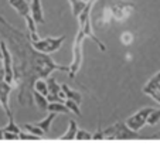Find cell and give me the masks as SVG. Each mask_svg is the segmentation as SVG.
Returning a JSON list of instances; mask_svg holds the SVG:
<instances>
[{"label":"cell","instance_id":"obj_1","mask_svg":"<svg viewBox=\"0 0 160 150\" xmlns=\"http://www.w3.org/2000/svg\"><path fill=\"white\" fill-rule=\"evenodd\" d=\"M0 34L13 58V85L17 87V101L23 106L33 105V87L38 78H48L54 71L68 72V67L55 62L50 54L37 51L28 34L20 31L0 16Z\"/></svg>","mask_w":160,"mask_h":150},{"label":"cell","instance_id":"obj_2","mask_svg":"<svg viewBox=\"0 0 160 150\" xmlns=\"http://www.w3.org/2000/svg\"><path fill=\"white\" fill-rule=\"evenodd\" d=\"M103 140H140V139H152V136H143L136 130L126 126L125 122H116L112 126L102 129Z\"/></svg>","mask_w":160,"mask_h":150},{"label":"cell","instance_id":"obj_3","mask_svg":"<svg viewBox=\"0 0 160 150\" xmlns=\"http://www.w3.org/2000/svg\"><path fill=\"white\" fill-rule=\"evenodd\" d=\"M97 4V0H87V4L84 6V9L81 10L77 18H78V23H79V28L78 30L84 34L85 37L91 38L94 42H97V45L99 47L101 51H106V47L99 38L94 34V28H92V24H91V12L94 9V6Z\"/></svg>","mask_w":160,"mask_h":150},{"label":"cell","instance_id":"obj_4","mask_svg":"<svg viewBox=\"0 0 160 150\" xmlns=\"http://www.w3.org/2000/svg\"><path fill=\"white\" fill-rule=\"evenodd\" d=\"M133 7H135V4L130 3V2H123V0L113 2V3L109 4L103 10L102 16H101V20L98 23L103 24V23H109L111 20L122 21L130 16V13L133 12Z\"/></svg>","mask_w":160,"mask_h":150},{"label":"cell","instance_id":"obj_5","mask_svg":"<svg viewBox=\"0 0 160 150\" xmlns=\"http://www.w3.org/2000/svg\"><path fill=\"white\" fill-rule=\"evenodd\" d=\"M85 38H87V37L78 30L75 40H74V44H72V62L68 67V72H67V74L70 75L71 79H75V74L79 71V68H81V65H82V60H84L82 45H84Z\"/></svg>","mask_w":160,"mask_h":150},{"label":"cell","instance_id":"obj_6","mask_svg":"<svg viewBox=\"0 0 160 150\" xmlns=\"http://www.w3.org/2000/svg\"><path fill=\"white\" fill-rule=\"evenodd\" d=\"M67 37L61 36V37H45V38H38L31 41L33 47L36 48L37 51L44 52V54H52V52L58 51L61 48V45L64 44Z\"/></svg>","mask_w":160,"mask_h":150},{"label":"cell","instance_id":"obj_7","mask_svg":"<svg viewBox=\"0 0 160 150\" xmlns=\"http://www.w3.org/2000/svg\"><path fill=\"white\" fill-rule=\"evenodd\" d=\"M0 50H2V62H3V68H2V75H3L4 81L13 84V58L10 54L9 48L6 45V41L2 40L0 41Z\"/></svg>","mask_w":160,"mask_h":150},{"label":"cell","instance_id":"obj_8","mask_svg":"<svg viewBox=\"0 0 160 150\" xmlns=\"http://www.w3.org/2000/svg\"><path fill=\"white\" fill-rule=\"evenodd\" d=\"M152 111H153V108H142L140 111H138L136 113H133L132 116H129L126 120H125L126 126L130 128L132 130L139 132V130L146 125L148 116H149V113H150Z\"/></svg>","mask_w":160,"mask_h":150},{"label":"cell","instance_id":"obj_9","mask_svg":"<svg viewBox=\"0 0 160 150\" xmlns=\"http://www.w3.org/2000/svg\"><path fill=\"white\" fill-rule=\"evenodd\" d=\"M14 85L10 82L4 81L3 75L0 72V106L3 108L6 115H12V109H10V93H12Z\"/></svg>","mask_w":160,"mask_h":150},{"label":"cell","instance_id":"obj_10","mask_svg":"<svg viewBox=\"0 0 160 150\" xmlns=\"http://www.w3.org/2000/svg\"><path fill=\"white\" fill-rule=\"evenodd\" d=\"M142 92L149 95L150 98H153L157 103H160V71L156 72V74L146 82Z\"/></svg>","mask_w":160,"mask_h":150},{"label":"cell","instance_id":"obj_11","mask_svg":"<svg viewBox=\"0 0 160 150\" xmlns=\"http://www.w3.org/2000/svg\"><path fill=\"white\" fill-rule=\"evenodd\" d=\"M9 4L21 16V17H28L31 16L30 13V4L27 0H9Z\"/></svg>","mask_w":160,"mask_h":150},{"label":"cell","instance_id":"obj_12","mask_svg":"<svg viewBox=\"0 0 160 150\" xmlns=\"http://www.w3.org/2000/svg\"><path fill=\"white\" fill-rule=\"evenodd\" d=\"M30 13H31V17L34 18V21H36V23H40V24L44 23V13H42L41 0H31V3H30Z\"/></svg>","mask_w":160,"mask_h":150},{"label":"cell","instance_id":"obj_13","mask_svg":"<svg viewBox=\"0 0 160 150\" xmlns=\"http://www.w3.org/2000/svg\"><path fill=\"white\" fill-rule=\"evenodd\" d=\"M57 115L58 113H55V112H50L44 119L40 120V122H36L34 125H36L37 128H40L44 135H48V133L51 132V125H52V122H54V119L57 118Z\"/></svg>","mask_w":160,"mask_h":150},{"label":"cell","instance_id":"obj_14","mask_svg":"<svg viewBox=\"0 0 160 150\" xmlns=\"http://www.w3.org/2000/svg\"><path fill=\"white\" fill-rule=\"evenodd\" d=\"M77 130H78V126H77V122L74 119H70L68 120V129L64 135H61L60 140H74L75 139V135H77Z\"/></svg>","mask_w":160,"mask_h":150},{"label":"cell","instance_id":"obj_15","mask_svg":"<svg viewBox=\"0 0 160 150\" xmlns=\"http://www.w3.org/2000/svg\"><path fill=\"white\" fill-rule=\"evenodd\" d=\"M61 91H62L64 96H65V99H72V101H75L77 103H81L82 101V95L79 92H77V91L71 89L70 87L67 84H62L61 85Z\"/></svg>","mask_w":160,"mask_h":150},{"label":"cell","instance_id":"obj_16","mask_svg":"<svg viewBox=\"0 0 160 150\" xmlns=\"http://www.w3.org/2000/svg\"><path fill=\"white\" fill-rule=\"evenodd\" d=\"M33 102L38 106L41 111H47V106H48V101L44 95H41L37 91H33Z\"/></svg>","mask_w":160,"mask_h":150},{"label":"cell","instance_id":"obj_17","mask_svg":"<svg viewBox=\"0 0 160 150\" xmlns=\"http://www.w3.org/2000/svg\"><path fill=\"white\" fill-rule=\"evenodd\" d=\"M47 111L55 113H70V109L64 105V102H48Z\"/></svg>","mask_w":160,"mask_h":150},{"label":"cell","instance_id":"obj_18","mask_svg":"<svg viewBox=\"0 0 160 150\" xmlns=\"http://www.w3.org/2000/svg\"><path fill=\"white\" fill-rule=\"evenodd\" d=\"M70 2V6H71V12H72L74 17L81 13V10L84 9V6L87 4V0H68Z\"/></svg>","mask_w":160,"mask_h":150},{"label":"cell","instance_id":"obj_19","mask_svg":"<svg viewBox=\"0 0 160 150\" xmlns=\"http://www.w3.org/2000/svg\"><path fill=\"white\" fill-rule=\"evenodd\" d=\"M9 123H7V126H4L3 128V132H13V133H20L21 132V129L16 125V122H14V116H13V113L12 115H9Z\"/></svg>","mask_w":160,"mask_h":150},{"label":"cell","instance_id":"obj_20","mask_svg":"<svg viewBox=\"0 0 160 150\" xmlns=\"http://www.w3.org/2000/svg\"><path fill=\"white\" fill-rule=\"evenodd\" d=\"M33 91H37V92H40L41 95L47 96V93H48V89H47V82L42 81V78H38L36 82H34Z\"/></svg>","mask_w":160,"mask_h":150},{"label":"cell","instance_id":"obj_21","mask_svg":"<svg viewBox=\"0 0 160 150\" xmlns=\"http://www.w3.org/2000/svg\"><path fill=\"white\" fill-rule=\"evenodd\" d=\"M64 105H65L67 108L70 109V112H74L77 116H81V109H79V103H77L75 101H72V99H67L65 102H64Z\"/></svg>","mask_w":160,"mask_h":150},{"label":"cell","instance_id":"obj_22","mask_svg":"<svg viewBox=\"0 0 160 150\" xmlns=\"http://www.w3.org/2000/svg\"><path fill=\"white\" fill-rule=\"evenodd\" d=\"M160 122V109H153V111L149 113L148 116V120H146V123H149V125H157V123Z\"/></svg>","mask_w":160,"mask_h":150},{"label":"cell","instance_id":"obj_23","mask_svg":"<svg viewBox=\"0 0 160 150\" xmlns=\"http://www.w3.org/2000/svg\"><path fill=\"white\" fill-rule=\"evenodd\" d=\"M24 129L27 130V132L33 133V135L38 136V138H42V136H44V133H42V130L40 129V128H37L36 125H34V123H26V125H24Z\"/></svg>","mask_w":160,"mask_h":150},{"label":"cell","instance_id":"obj_24","mask_svg":"<svg viewBox=\"0 0 160 150\" xmlns=\"http://www.w3.org/2000/svg\"><path fill=\"white\" fill-rule=\"evenodd\" d=\"M77 140H92V135H91L88 130H77V135H75Z\"/></svg>","mask_w":160,"mask_h":150},{"label":"cell","instance_id":"obj_25","mask_svg":"<svg viewBox=\"0 0 160 150\" xmlns=\"http://www.w3.org/2000/svg\"><path fill=\"white\" fill-rule=\"evenodd\" d=\"M18 139H21V140H37V139H40L38 136L33 135V133H26L24 130H21L20 133H18Z\"/></svg>","mask_w":160,"mask_h":150},{"label":"cell","instance_id":"obj_26","mask_svg":"<svg viewBox=\"0 0 160 150\" xmlns=\"http://www.w3.org/2000/svg\"><path fill=\"white\" fill-rule=\"evenodd\" d=\"M3 139H6V140H17L18 135L13 132H3Z\"/></svg>","mask_w":160,"mask_h":150},{"label":"cell","instance_id":"obj_27","mask_svg":"<svg viewBox=\"0 0 160 150\" xmlns=\"http://www.w3.org/2000/svg\"><path fill=\"white\" fill-rule=\"evenodd\" d=\"M132 38H133V36L132 34H129V33H125V34H122V40H123V44H130V42H132Z\"/></svg>","mask_w":160,"mask_h":150},{"label":"cell","instance_id":"obj_28","mask_svg":"<svg viewBox=\"0 0 160 150\" xmlns=\"http://www.w3.org/2000/svg\"><path fill=\"white\" fill-rule=\"evenodd\" d=\"M0 140H3V129H0Z\"/></svg>","mask_w":160,"mask_h":150},{"label":"cell","instance_id":"obj_29","mask_svg":"<svg viewBox=\"0 0 160 150\" xmlns=\"http://www.w3.org/2000/svg\"><path fill=\"white\" fill-rule=\"evenodd\" d=\"M0 60H2V50H0Z\"/></svg>","mask_w":160,"mask_h":150}]
</instances>
